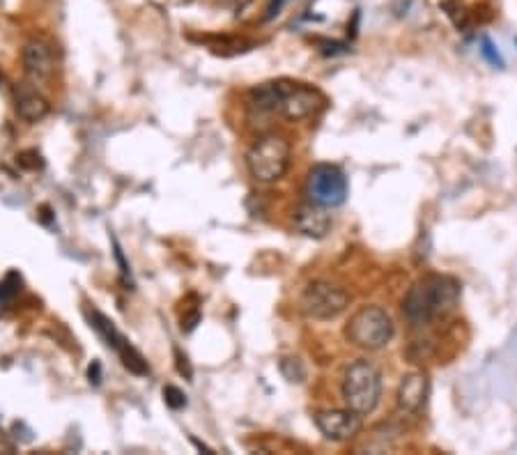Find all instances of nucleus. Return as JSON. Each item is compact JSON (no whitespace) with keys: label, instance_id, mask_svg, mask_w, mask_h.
I'll list each match as a JSON object with an SVG mask.
<instances>
[{"label":"nucleus","instance_id":"14","mask_svg":"<svg viewBox=\"0 0 517 455\" xmlns=\"http://www.w3.org/2000/svg\"><path fill=\"white\" fill-rule=\"evenodd\" d=\"M281 373L286 375L287 382H304L306 377L304 364L297 357H286V359H281Z\"/></svg>","mask_w":517,"mask_h":455},{"label":"nucleus","instance_id":"9","mask_svg":"<svg viewBox=\"0 0 517 455\" xmlns=\"http://www.w3.org/2000/svg\"><path fill=\"white\" fill-rule=\"evenodd\" d=\"M23 67H26L28 83L40 90L46 88L56 76V58H53L51 46L42 40H30L23 46Z\"/></svg>","mask_w":517,"mask_h":455},{"label":"nucleus","instance_id":"16","mask_svg":"<svg viewBox=\"0 0 517 455\" xmlns=\"http://www.w3.org/2000/svg\"><path fill=\"white\" fill-rule=\"evenodd\" d=\"M17 163L23 170H40L44 169V159L37 150H23L17 157Z\"/></svg>","mask_w":517,"mask_h":455},{"label":"nucleus","instance_id":"20","mask_svg":"<svg viewBox=\"0 0 517 455\" xmlns=\"http://www.w3.org/2000/svg\"><path fill=\"white\" fill-rule=\"evenodd\" d=\"M175 357H177V371L182 373V375L192 377V368H189V364H186V357L180 352V349H175Z\"/></svg>","mask_w":517,"mask_h":455},{"label":"nucleus","instance_id":"10","mask_svg":"<svg viewBox=\"0 0 517 455\" xmlns=\"http://www.w3.org/2000/svg\"><path fill=\"white\" fill-rule=\"evenodd\" d=\"M315 426L329 442H348L361 430V414L355 410H325L313 416Z\"/></svg>","mask_w":517,"mask_h":455},{"label":"nucleus","instance_id":"13","mask_svg":"<svg viewBox=\"0 0 517 455\" xmlns=\"http://www.w3.org/2000/svg\"><path fill=\"white\" fill-rule=\"evenodd\" d=\"M427 394H430V382L426 373H407L398 387V410L407 414L421 412Z\"/></svg>","mask_w":517,"mask_h":455},{"label":"nucleus","instance_id":"18","mask_svg":"<svg viewBox=\"0 0 517 455\" xmlns=\"http://www.w3.org/2000/svg\"><path fill=\"white\" fill-rule=\"evenodd\" d=\"M483 56L488 58V60L492 62V65H504V62H501V58H499V53H497L495 46L490 44V40H483Z\"/></svg>","mask_w":517,"mask_h":455},{"label":"nucleus","instance_id":"8","mask_svg":"<svg viewBox=\"0 0 517 455\" xmlns=\"http://www.w3.org/2000/svg\"><path fill=\"white\" fill-rule=\"evenodd\" d=\"M90 322H92V326L97 329V333H99V336L106 341L108 348L118 354L120 361H122V365L127 368V371L134 373V375H141V377L150 373V365H147L145 357H143V354L129 343V338L120 332L111 318H106L104 313H99V310L92 309Z\"/></svg>","mask_w":517,"mask_h":455},{"label":"nucleus","instance_id":"4","mask_svg":"<svg viewBox=\"0 0 517 455\" xmlns=\"http://www.w3.org/2000/svg\"><path fill=\"white\" fill-rule=\"evenodd\" d=\"M345 336L352 345L368 352L387 348L394 338V320L380 306H364L349 318L345 326Z\"/></svg>","mask_w":517,"mask_h":455},{"label":"nucleus","instance_id":"21","mask_svg":"<svg viewBox=\"0 0 517 455\" xmlns=\"http://www.w3.org/2000/svg\"><path fill=\"white\" fill-rule=\"evenodd\" d=\"M12 449H14V446H12L10 437H7V435L0 430V453H10Z\"/></svg>","mask_w":517,"mask_h":455},{"label":"nucleus","instance_id":"7","mask_svg":"<svg viewBox=\"0 0 517 455\" xmlns=\"http://www.w3.org/2000/svg\"><path fill=\"white\" fill-rule=\"evenodd\" d=\"M349 306V294L329 281H313L302 294V310L313 320H333Z\"/></svg>","mask_w":517,"mask_h":455},{"label":"nucleus","instance_id":"2","mask_svg":"<svg viewBox=\"0 0 517 455\" xmlns=\"http://www.w3.org/2000/svg\"><path fill=\"white\" fill-rule=\"evenodd\" d=\"M460 302V283L449 276H423L407 290L403 299V315L414 326L446 318Z\"/></svg>","mask_w":517,"mask_h":455},{"label":"nucleus","instance_id":"17","mask_svg":"<svg viewBox=\"0 0 517 455\" xmlns=\"http://www.w3.org/2000/svg\"><path fill=\"white\" fill-rule=\"evenodd\" d=\"M163 400H166V404H168L170 410H182V407H186L184 391L177 387H173V384L163 388Z\"/></svg>","mask_w":517,"mask_h":455},{"label":"nucleus","instance_id":"11","mask_svg":"<svg viewBox=\"0 0 517 455\" xmlns=\"http://www.w3.org/2000/svg\"><path fill=\"white\" fill-rule=\"evenodd\" d=\"M14 108H17V115L21 120H26L28 124H37L51 113V104L42 95L40 88H35L33 83H17L14 90Z\"/></svg>","mask_w":517,"mask_h":455},{"label":"nucleus","instance_id":"5","mask_svg":"<svg viewBox=\"0 0 517 455\" xmlns=\"http://www.w3.org/2000/svg\"><path fill=\"white\" fill-rule=\"evenodd\" d=\"M382 396V375L371 361H355L345 371L343 398L349 410L359 412L361 416L371 414Z\"/></svg>","mask_w":517,"mask_h":455},{"label":"nucleus","instance_id":"22","mask_svg":"<svg viewBox=\"0 0 517 455\" xmlns=\"http://www.w3.org/2000/svg\"><path fill=\"white\" fill-rule=\"evenodd\" d=\"M287 0H271V5H270V14H267V19H271L274 14H278V10H281L283 5H286Z\"/></svg>","mask_w":517,"mask_h":455},{"label":"nucleus","instance_id":"19","mask_svg":"<svg viewBox=\"0 0 517 455\" xmlns=\"http://www.w3.org/2000/svg\"><path fill=\"white\" fill-rule=\"evenodd\" d=\"M88 377H90V384H99L102 382V364L99 361H92V365L88 368Z\"/></svg>","mask_w":517,"mask_h":455},{"label":"nucleus","instance_id":"3","mask_svg":"<svg viewBox=\"0 0 517 455\" xmlns=\"http://www.w3.org/2000/svg\"><path fill=\"white\" fill-rule=\"evenodd\" d=\"M293 159V147L287 138L267 134L251 145L247 152V166L258 182H278L286 177Z\"/></svg>","mask_w":517,"mask_h":455},{"label":"nucleus","instance_id":"6","mask_svg":"<svg viewBox=\"0 0 517 455\" xmlns=\"http://www.w3.org/2000/svg\"><path fill=\"white\" fill-rule=\"evenodd\" d=\"M306 193H309L310 202H317L322 208H338L348 198V177L338 166L317 163L309 173Z\"/></svg>","mask_w":517,"mask_h":455},{"label":"nucleus","instance_id":"15","mask_svg":"<svg viewBox=\"0 0 517 455\" xmlns=\"http://www.w3.org/2000/svg\"><path fill=\"white\" fill-rule=\"evenodd\" d=\"M19 283H21V278H19V276L14 274V271H12V274L7 276L5 281L0 283V315L5 313L7 306L12 303V299L17 297Z\"/></svg>","mask_w":517,"mask_h":455},{"label":"nucleus","instance_id":"1","mask_svg":"<svg viewBox=\"0 0 517 455\" xmlns=\"http://www.w3.org/2000/svg\"><path fill=\"white\" fill-rule=\"evenodd\" d=\"M251 113L258 115H283L287 120H309L315 118L326 106V99L317 88L304 83H287L274 81L262 83L251 90Z\"/></svg>","mask_w":517,"mask_h":455},{"label":"nucleus","instance_id":"12","mask_svg":"<svg viewBox=\"0 0 517 455\" xmlns=\"http://www.w3.org/2000/svg\"><path fill=\"white\" fill-rule=\"evenodd\" d=\"M293 224L302 235L322 239V237L329 235L333 221L329 208H322L317 202H304L293 212Z\"/></svg>","mask_w":517,"mask_h":455}]
</instances>
